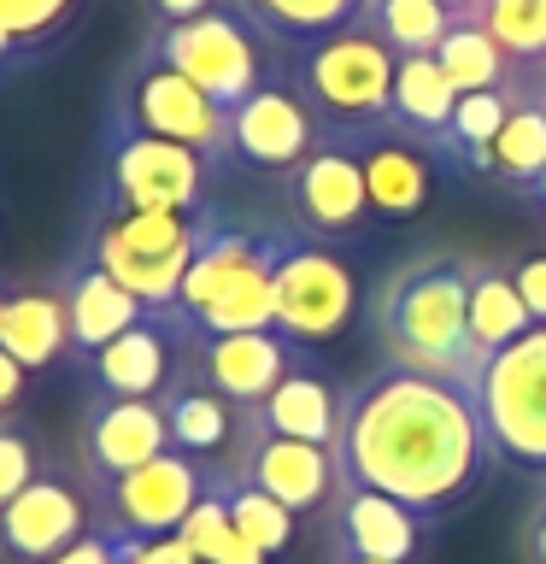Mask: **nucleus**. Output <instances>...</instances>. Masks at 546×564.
Returning a JSON list of instances; mask_svg holds the SVG:
<instances>
[{
    "label": "nucleus",
    "instance_id": "obj_1",
    "mask_svg": "<svg viewBox=\"0 0 546 564\" xmlns=\"http://www.w3.org/2000/svg\"><path fill=\"white\" fill-rule=\"evenodd\" d=\"M329 453L341 482L394 494L423 518L452 511L493 470V435L476 388L405 365H382L347 388Z\"/></svg>",
    "mask_w": 546,
    "mask_h": 564
},
{
    "label": "nucleus",
    "instance_id": "obj_2",
    "mask_svg": "<svg viewBox=\"0 0 546 564\" xmlns=\"http://www.w3.org/2000/svg\"><path fill=\"white\" fill-rule=\"evenodd\" d=\"M370 329H376L387 365L476 388L482 352L470 347V259L417 253L394 264L370 294Z\"/></svg>",
    "mask_w": 546,
    "mask_h": 564
},
{
    "label": "nucleus",
    "instance_id": "obj_3",
    "mask_svg": "<svg viewBox=\"0 0 546 564\" xmlns=\"http://www.w3.org/2000/svg\"><path fill=\"white\" fill-rule=\"evenodd\" d=\"M211 212H118L95 206V236L83 259H95L112 282H123L148 312H171L183 289L194 247H200Z\"/></svg>",
    "mask_w": 546,
    "mask_h": 564
},
{
    "label": "nucleus",
    "instance_id": "obj_4",
    "mask_svg": "<svg viewBox=\"0 0 546 564\" xmlns=\"http://www.w3.org/2000/svg\"><path fill=\"white\" fill-rule=\"evenodd\" d=\"M394 65L400 53L364 18H352L347 30L294 47L288 77L329 130H370V123H387V112H394Z\"/></svg>",
    "mask_w": 546,
    "mask_h": 564
},
{
    "label": "nucleus",
    "instance_id": "obj_5",
    "mask_svg": "<svg viewBox=\"0 0 546 564\" xmlns=\"http://www.w3.org/2000/svg\"><path fill=\"white\" fill-rule=\"evenodd\" d=\"M148 53L165 59L171 70H183L188 83H200L223 112H236L247 95H259L271 77H282L276 42L264 30H253L236 7H218L188 24H159L148 35Z\"/></svg>",
    "mask_w": 546,
    "mask_h": 564
},
{
    "label": "nucleus",
    "instance_id": "obj_6",
    "mask_svg": "<svg viewBox=\"0 0 546 564\" xmlns=\"http://www.w3.org/2000/svg\"><path fill=\"white\" fill-rule=\"evenodd\" d=\"M218 165L183 141L148 135L135 123L106 118L100 141V200L118 212H206V188Z\"/></svg>",
    "mask_w": 546,
    "mask_h": 564
},
{
    "label": "nucleus",
    "instance_id": "obj_7",
    "mask_svg": "<svg viewBox=\"0 0 546 564\" xmlns=\"http://www.w3.org/2000/svg\"><path fill=\"white\" fill-rule=\"evenodd\" d=\"M106 118L135 123V130L165 135V141H183V148L211 159L218 171L229 165V112L206 95L200 83H188L183 70H171L165 59H153L148 47H141L130 59V70H123V83L112 95V112H106Z\"/></svg>",
    "mask_w": 546,
    "mask_h": 564
},
{
    "label": "nucleus",
    "instance_id": "obj_8",
    "mask_svg": "<svg viewBox=\"0 0 546 564\" xmlns=\"http://www.w3.org/2000/svg\"><path fill=\"white\" fill-rule=\"evenodd\" d=\"M271 289H276V329L294 347L335 341L352 324V312H359V276H352V264L329 241L288 236V229H276Z\"/></svg>",
    "mask_w": 546,
    "mask_h": 564
},
{
    "label": "nucleus",
    "instance_id": "obj_9",
    "mask_svg": "<svg viewBox=\"0 0 546 564\" xmlns=\"http://www.w3.org/2000/svg\"><path fill=\"white\" fill-rule=\"evenodd\" d=\"M476 405L488 417L493 458L546 470V324L523 329L476 377Z\"/></svg>",
    "mask_w": 546,
    "mask_h": 564
},
{
    "label": "nucleus",
    "instance_id": "obj_10",
    "mask_svg": "<svg viewBox=\"0 0 546 564\" xmlns=\"http://www.w3.org/2000/svg\"><path fill=\"white\" fill-rule=\"evenodd\" d=\"M206 494V470L188 453H159L141 470H123L112 482H95V511L106 535L123 541H165L188 523V511Z\"/></svg>",
    "mask_w": 546,
    "mask_h": 564
},
{
    "label": "nucleus",
    "instance_id": "obj_11",
    "mask_svg": "<svg viewBox=\"0 0 546 564\" xmlns=\"http://www.w3.org/2000/svg\"><path fill=\"white\" fill-rule=\"evenodd\" d=\"M329 135V123L317 118V106L294 88V77H271L259 95H247L229 112V165L253 171H282L288 176L299 159L317 153V141Z\"/></svg>",
    "mask_w": 546,
    "mask_h": 564
},
{
    "label": "nucleus",
    "instance_id": "obj_12",
    "mask_svg": "<svg viewBox=\"0 0 546 564\" xmlns=\"http://www.w3.org/2000/svg\"><path fill=\"white\" fill-rule=\"evenodd\" d=\"M288 206H294L299 236H312V241H347L352 229L370 224L364 171H359V153H352L347 130H329L317 141V153L288 171Z\"/></svg>",
    "mask_w": 546,
    "mask_h": 564
},
{
    "label": "nucleus",
    "instance_id": "obj_13",
    "mask_svg": "<svg viewBox=\"0 0 546 564\" xmlns=\"http://www.w3.org/2000/svg\"><path fill=\"white\" fill-rule=\"evenodd\" d=\"M183 365L211 388V394H223L236 412H253V405L299 365V347L282 329H241V335L183 329Z\"/></svg>",
    "mask_w": 546,
    "mask_h": 564
},
{
    "label": "nucleus",
    "instance_id": "obj_14",
    "mask_svg": "<svg viewBox=\"0 0 546 564\" xmlns=\"http://www.w3.org/2000/svg\"><path fill=\"white\" fill-rule=\"evenodd\" d=\"M241 482L264 488L271 500H282L299 518V511H317L341 482L335 470V453L329 447H312V441H288V435H271L259 423L241 417V435H236V465Z\"/></svg>",
    "mask_w": 546,
    "mask_h": 564
},
{
    "label": "nucleus",
    "instance_id": "obj_15",
    "mask_svg": "<svg viewBox=\"0 0 546 564\" xmlns=\"http://www.w3.org/2000/svg\"><path fill=\"white\" fill-rule=\"evenodd\" d=\"M83 535H88V500L65 470H42L12 506H0V553L18 564H47Z\"/></svg>",
    "mask_w": 546,
    "mask_h": 564
},
{
    "label": "nucleus",
    "instance_id": "obj_16",
    "mask_svg": "<svg viewBox=\"0 0 546 564\" xmlns=\"http://www.w3.org/2000/svg\"><path fill=\"white\" fill-rule=\"evenodd\" d=\"M352 153L364 171V194H370V218H412L423 212L435 188V148L417 135L394 130V123H370V130H347Z\"/></svg>",
    "mask_w": 546,
    "mask_h": 564
},
{
    "label": "nucleus",
    "instance_id": "obj_17",
    "mask_svg": "<svg viewBox=\"0 0 546 564\" xmlns=\"http://www.w3.org/2000/svg\"><path fill=\"white\" fill-rule=\"evenodd\" d=\"M176 370H183V324L171 312H148L135 329H123L88 359V377L112 400H159Z\"/></svg>",
    "mask_w": 546,
    "mask_h": 564
},
{
    "label": "nucleus",
    "instance_id": "obj_18",
    "mask_svg": "<svg viewBox=\"0 0 546 564\" xmlns=\"http://www.w3.org/2000/svg\"><path fill=\"white\" fill-rule=\"evenodd\" d=\"M171 453L165 405L159 400H112L100 394L83 412V465L95 482H112L123 470H141L148 458Z\"/></svg>",
    "mask_w": 546,
    "mask_h": 564
},
{
    "label": "nucleus",
    "instance_id": "obj_19",
    "mask_svg": "<svg viewBox=\"0 0 546 564\" xmlns=\"http://www.w3.org/2000/svg\"><path fill=\"white\" fill-rule=\"evenodd\" d=\"M53 289H59V300H65L70 352H83V359H95L106 341H118L123 329H135L141 317H148V306H141L123 282L106 276L95 259H70Z\"/></svg>",
    "mask_w": 546,
    "mask_h": 564
},
{
    "label": "nucleus",
    "instance_id": "obj_20",
    "mask_svg": "<svg viewBox=\"0 0 546 564\" xmlns=\"http://www.w3.org/2000/svg\"><path fill=\"white\" fill-rule=\"evenodd\" d=\"M335 529H341V553L352 558H387V564H412L423 541V511H412L394 494L359 488V482H335Z\"/></svg>",
    "mask_w": 546,
    "mask_h": 564
},
{
    "label": "nucleus",
    "instance_id": "obj_21",
    "mask_svg": "<svg viewBox=\"0 0 546 564\" xmlns=\"http://www.w3.org/2000/svg\"><path fill=\"white\" fill-rule=\"evenodd\" d=\"M341 394L347 388H335L324 370H312L306 359H299L288 377L247 412V423H259V430H271V435H288V441H312V447H335Z\"/></svg>",
    "mask_w": 546,
    "mask_h": 564
},
{
    "label": "nucleus",
    "instance_id": "obj_22",
    "mask_svg": "<svg viewBox=\"0 0 546 564\" xmlns=\"http://www.w3.org/2000/svg\"><path fill=\"white\" fill-rule=\"evenodd\" d=\"M452 106H458V88L447 83V70H440L435 53H405L394 65V112H387V123L405 135H417V141H429L440 159H447Z\"/></svg>",
    "mask_w": 546,
    "mask_h": 564
},
{
    "label": "nucleus",
    "instance_id": "obj_23",
    "mask_svg": "<svg viewBox=\"0 0 546 564\" xmlns=\"http://www.w3.org/2000/svg\"><path fill=\"white\" fill-rule=\"evenodd\" d=\"M159 405H165L171 447H176V453H188V458H211V453H223L229 441L241 435L236 405H229L223 394H211V388L194 377L188 365L176 370V382L165 388V394H159Z\"/></svg>",
    "mask_w": 546,
    "mask_h": 564
},
{
    "label": "nucleus",
    "instance_id": "obj_24",
    "mask_svg": "<svg viewBox=\"0 0 546 564\" xmlns=\"http://www.w3.org/2000/svg\"><path fill=\"white\" fill-rule=\"evenodd\" d=\"M523 329H535V317H528L511 271L493 259H470V347L482 352V365L517 341Z\"/></svg>",
    "mask_w": 546,
    "mask_h": 564
},
{
    "label": "nucleus",
    "instance_id": "obj_25",
    "mask_svg": "<svg viewBox=\"0 0 546 564\" xmlns=\"http://www.w3.org/2000/svg\"><path fill=\"white\" fill-rule=\"evenodd\" d=\"M0 347L12 352L24 370H47L70 352V324H65V300L59 289H30L7 300V329Z\"/></svg>",
    "mask_w": 546,
    "mask_h": 564
},
{
    "label": "nucleus",
    "instance_id": "obj_26",
    "mask_svg": "<svg viewBox=\"0 0 546 564\" xmlns=\"http://www.w3.org/2000/svg\"><path fill=\"white\" fill-rule=\"evenodd\" d=\"M528 95V77H511L500 88H482V95H458L452 123H447V159L465 171H488L493 135L505 130V118L517 112V100Z\"/></svg>",
    "mask_w": 546,
    "mask_h": 564
},
{
    "label": "nucleus",
    "instance_id": "obj_27",
    "mask_svg": "<svg viewBox=\"0 0 546 564\" xmlns=\"http://www.w3.org/2000/svg\"><path fill=\"white\" fill-rule=\"evenodd\" d=\"M247 24L264 30L276 47H306L317 35L347 30L364 12V0H229Z\"/></svg>",
    "mask_w": 546,
    "mask_h": 564
},
{
    "label": "nucleus",
    "instance_id": "obj_28",
    "mask_svg": "<svg viewBox=\"0 0 546 564\" xmlns=\"http://www.w3.org/2000/svg\"><path fill=\"white\" fill-rule=\"evenodd\" d=\"M83 0H0V65L42 59L70 35Z\"/></svg>",
    "mask_w": 546,
    "mask_h": 564
},
{
    "label": "nucleus",
    "instance_id": "obj_29",
    "mask_svg": "<svg viewBox=\"0 0 546 564\" xmlns=\"http://www.w3.org/2000/svg\"><path fill=\"white\" fill-rule=\"evenodd\" d=\"M540 171H546V100L535 95V77H528V95L505 118V130L493 135L488 176H500L511 188H535Z\"/></svg>",
    "mask_w": 546,
    "mask_h": 564
},
{
    "label": "nucleus",
    "instance_id": "obj_30",
    "mask_svg": "<svg viewBox=\"0 0 546 564\" xmlns=\"http://www.w3.org/2000/svg\"><path fill=\"white\" fill-rule=\"evenodd\" d=\"M435 59H440V70H447V83L458 95H482V88H500L511 77H523V65H511L505 47L493 42L476 18H458L447 30V42L435 47Z\"/></svg>",
    "mask_w": 546,
    "mask_h": 564
},
{
    "label": "nucleus",
    "instance_id": "obj_31",
    "mask_svg": "<svg viewBox=\"0 0 546 564\" xmlns=\"http://www.w3.org/2000/svg\"><path fill=\"white\" fill-rule=\"evenodd\" d=\"M359 18L400 53V59L405 53H435L440 42H447V30L458 24L440 0H364Z\"/></svg>",
    "mask_w": 546,
    "mask_h": 564
},
{
    "label": "nucleus",
    "instance_id": "obj_32",
    "mask_svg": "<svg viewBox=\"0 0 546 564\" xmlns=\"http://www.w3.org/2000/svg\"><path fill=\"white\" fill-rule=\"evenodd\" d=\"M206 482H211V476H206ZM211 488H218V500L229 506V523H236V529H241V535L259 546L264 558H276L282 546L294 541V511L282 506V500H271V494H264V488L241 482L236 470H223V476H218V482H211Z\"/></svg>",
    "mask_w": 546,
    "mask_h": 564
},
{
    "label": "nucleus",
    "instance_id": "obj_33",
    "mask_svg": "<svg viewBox=\"0 0 546 564\" xmlns=\"http://www.w3.org/2000/svg\"><path fill=\"white\" fill-rule=\"evenodd\" d=\"M470 18L505 47L511 65L546 59V0H476Z\"/></svg>",
    "mask_w": 546,
    "mask_h": 564
},
{
    "label": "nucleus",
    "instance_id": "obj_34",
    "mask_svg": "<svg viewBox=\"0 0 546 564\" xmlns=\"http://www.w3.org/2000/svg\"><path fill=\"white\" fill-rule=\"evenodd\" d=\"M35 476H42V447L18 417H0V506H12Z\"/></svg>",
    "mask_w": 546,
    "mask_h": 564
},
{
    "label": "nucleus",
    "instance_id": "obj_35",
    "mask_svg": "<svg viewBox=\"0 0 546 564\" xmlns=\"http://www.w3.org/2000/svg\"><path fill=\"white\" fill-rule=\"evenodd\" d=\"M112 553H118V564H200L183 546V535H165V541H123V535H112Z\"/></svg>",
    "mask_w": 546,
    "mask_h": 564
},
{
    "label": "nucleus",
    "instance_id": "obj_36",
    "mask_svg": "<svg viewBox=\"0 0 546 564\" xmlns=\"http://www.w3.org/2000/svg\"><path fill=\"white\" fill-rule=\"evenodd\" d=\"M511 282H517L528 317H535V324H546V253L517 259V264H511Z\"/></svg>",
    "mask_w": 546,
    "mask_h": 564
},
{
    "label": "nucleus",
    "instance_id": "obj_37",
    "mask_svg": "<svg viewBox=\"0 0 546 564\" xmlns=\"http://www.w3.org/2000/svg\"><path fill=\"white\" fill-rule=\"evenodd\" d=\"M47 564H118V553H112V535L106 529H88L83 541H70L59 558H47Z\"/></svg>",
    "mask_w": 546,
    "mask_h": 564
},
{
    "label": "nucleus",
    "instance_id": "obj_38",
    "mask_svg": "<svg viewBox=\"0 0 546 564\" xmlns=\"http://www.w3.org/2000/svg\"><path fill=\"white\" fill-rule=\"evenodd\" d=\"M24 388H30V370L18 365L7 347H0V417H12V412H18V400H24Z\"/></svg>",
    "mask_w": 546,
    "mask_h": 564
},
{
    "label": "nucleus",
    "instance_id": "obj_39",
    "mask_svg": "<svg viewBox=\"0 0 546 564\" xmlns=\"http://www.w3.org/2000/svg\"><path fill=\"white\" fill-rule=\"evenodd\" d=\"M159 24H188V18H206V12H218L229 7V0H148Z\"/></svg>",
    "mask_w": 546,
    "mask_h": 564
},
{
    "label": "nucleus",
    "instance_id": "obj_40",
    "mask_svg": "<svg viewBox=\"0 0 546 564\" xmlns=\"http://www.w3.org/2000/svg\"><path fill=\"white\" fill-rule=\"evenodd\" d=\"M528 558L546 564V506L535 511V523H528Z\"/></svg>",
    "mask_w": 546,
    "mask_h": 564
},
{
    "label": "nucleus",
    "instance_id": "obj_41",
    "mask_svg": "<svg viewBox=\"0 0 546 564\" xmlns=\"http://www.w3.org/2000/svg\"><path fill=\"white\" fill-rule=\"evenodd\" d=\"M440 7H447L452 18H470V12H476V0H440Z\"/></svg>",
    "mask_w": 546,
    "mask_h": 564
},
{
    "label": "nucleus",
    "instance_id": "obj_42",
    "mask_svg": "<svg viewBox=\"0 0 546 564\" xmlns=\"http://www.w3.org/2000/svg\"><path fill=\"white\" fill-rule=\"evenodd\" d=\"M341 564H387V558H352V553H341Z\"/></svg>",
    "mask_w": 546,
    "mask_h": 564
},
{
    "label": "nucleus",
    "instance_id": "obj_43",
    "mask_svg": "<svg viewBox=\"0 0 546 564\" xmlns=\"http://www.w3.org/2000/svg\"><path fill=\"white\" fill-rule=\"evenodd\" d=\"M7 300H12V294H0V329H7Z\"/></svg>",
    "mask_w": 546,
    "mask_h": 564
},
{
    "label": "nucleus",
    "instance_id": "obj_44",
    "mask_svg": "<svg viewBox=\"0 0 546 564\" xmlns=\"http://www.w3.org/2000/svg\"><path fill=\"white\" fill-rule=\"evenodd\" d=\"M535 95H540V100H546V77H535Z\"/></svg>",
    "mask_w": 546,
    "mask_h": 564
},
{
    "label": "nucleus",
    "instance_id": "obj_45",
    "mask_svg": "<svg viewBox=\"0 0 546 564\" xmlns=\"http://www.w3.org/2000/svg\"><path fill=\"white\" fill-rule=\"evenodd\" d=\"M535 188H540V200H546V171H540V183H535Z\"/></svg>",
    "mask_w": 546,
    "mask_h": 564
},
{
    "label": "nucleus",
    "instance_id": "obj_46",
    "mask_svg": "<svg viewBox=\"0 0 546 564\" xmlns=\"http://www.w3.org/2000/svg\"><path fill=\"white\" fill-rule=\"evenodd\" d=\"M540 77H546V59H540Z\"/></svg>",
    "mask_w": 546,
    "mask_h": 564
}]
</instances>
